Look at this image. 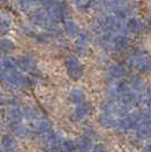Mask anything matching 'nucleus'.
<instances>
[{"mask_svg":"<svg viewBox=\"0 0 151 152\" xmlns=\"http://www.w3.org/2000/svg\"><path fill=\"white\" fill-rule=\"evenodd\" d=\"M68 15V9L66 4H64L63 1L58 2L56 6L51 7L49 9V14H48V17L49 19L54 20V22H58L60 19H64L67 17Z\"/></svg>","mask_w":151,"mask_h":152,"instance_id":"1","label":"nucleus"},{"mask_svg":"<svg viewBox=\"0 0 151 152\" xmlns=\"http://www.w3.org/2000/svg\"><path fill=\"white\" fill-rule=\"evenodd\" d=\"M48 19H49L48 14L45 13L43 9H35L31 14V20L37 25H45Z\"/></svg>","mask_w":151,"mask_h":152,"instance_id":"2","label":"nucleus"},{"mask_svg":"<svg viewBox=\"0 0 151 152\" xmlns=\"http://www.w3.org/2000/svg\"><path fill=\"white\" fill-rule=\"evenodd\" d=\"M143 27L142 22L139 18L132 17V18L128 19L127 24H126V28L128 30V32H140Z\"/></svg>","mask_w":151,"mask_h":152,"instance_id":"3","label":"nucleus"},{"mask_svg":"<svg viewBox=\"0 0 151 152\" xmlns=\"http://www.w3.org/2000/svg\"><path fill=\"white\" fill-rule=\"evenodd\" d=\"M64 28H65V31L66 33L70 35V37H74L76 35L77 33H78V26L76 24L74 20H72V19H66L65 20V23H64Z\"/></svg>","mask_w":151,"mask_h":152,"instance_id":"4","label":"nucleus"},{"mask_svg":"<svg viewBox=\"0 0 151 152\" xmlns=\"http://www.w3.org/2000/svg\"><path fill=\"white\" fill-rule=\"evenodd\" d=\"M120 2L117 0H103L102 1V9H105L108 13H115L117 8L119 7Z\"/></svg>","mask_w":151,"mask_h":152,"instance_id":"5","label":"nucleus"},{"mask_svg":"<svg viewBox=\"0 0 151 152\" xmlns=\"http://www.w3.org/2000/svg\"><path fill=\"white\" fill-rule=\"evenodd\" d=\"M67 65H68V68H69V73L72 75L77 76L80 73H81V66L78 61L74 59V58H69L68 61H67Z\"/></svg>","mask_w":151,"mask_h":152,"instance_id":"6","label":"nucleus"},{"mask_svg":"<svg viewBox=\"0 0 151 152\" xmlns=\"http://www.w3.org/2000/svg\"><path fill=\"white\" fill-rule=\"evenodd\" d=\"M0 48L5 51H10L13 50L14 43L10 40H8V39H4V40L0 41Z\"/></svg>","mask_w":151,"mask_h":152,"instance_id":"7","label":"nucleus"},{"mask_svg":"<svg viewBox=\"0 0 151 152\" xmlns=\"http://www.w3.org/2000/svg\"><path fill=\"white\" fill-rule=\"evenodd\" d=\"M17 4H18L19 9L22 12H27L32 7V4L30 0H17Z\"/></svg>","mask_w":151,"mask_h":152,"instance_id":"8","label":"nucleus"},{"mask_svg":"<svg viewBox=\"0 0 151 152\" xmlns=\"http://www.w3.org/2000/svg\"><path fill=\"white\" fill-rule=\"evenodd\" d=\"M10 28V22L7 18H0V31L7 32Z\"/></svg>","mask_w":151,"mask_h":152,"instance_id":"9","label":"nucleus"},{"mask_svg":"<svg viewBox=\"0 0 151 152\" xmlns=\"http://www.w3.org/2000/svg\"><path fill=\"white\" fill-rule=\"evenodd\" d=\"M58 2H60V0H41L40 4H42V6H43L44 8L50 9L51 7L56 6Z\"/></svg>","mask_w":151,"mask_h":152,"instance_id":"10","label":"nucleus"},{"mask_svg":"<svg viewBox=\"0 0 151 152\" xmlns=\"http://www.w3.org/2000/svg\"><path fill=\"white\" fill-rule=\"evenodd\" d=\"M70 1L74 2L75 5H77V7H80L82 9L89 8V0H70Z\"/></svg>","mask_w":151,"mask_h":152,"instance_id":"11","label":"nucleus"},{"mask_svg":"<svg viewBox=\"0 0 151 152\" xmlns=\"http://www.w3.org/2000/svg\"><path fill=\"white\" fill-rule=\"evenodd\" d=\"M89 33L86 32H81L80 34H78V40H80V42L83 43V45H85V43H88L89 41Z\"/></svg>","mask_w":151,"mask_h":152,"instance_id":"12","label":"nucleus"},{"mask_svg":"<svg viewBox=\"0 0 151 152\" xmlns=\"http://www.w3.org/2000/svg\"><path fill=\"white\" fill-rule=\"evenodd\" d=\"M32 4V6H35V5H39L41 2V0H30Z\"/></svg>","mask_w":151,"mask_h":152,"instance_id":"13","label":"nucleus"},{"mask_svg":"<svg viewBox=\"0 0 151 152\" xmlns=\"http://www.w3.org/2000/svg\"><path fill=\"white\" fill-rule=\"evenodd\" d=\"M0 1H1V2H5V1H7V0H0Z\"/></svg>","mask_w":151,"mask_h":152,"instance_id":"14","label":"nucleus"}]
</instances>
